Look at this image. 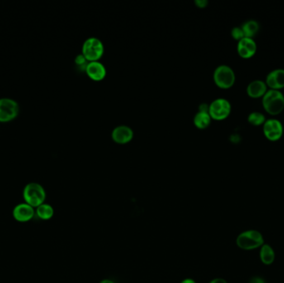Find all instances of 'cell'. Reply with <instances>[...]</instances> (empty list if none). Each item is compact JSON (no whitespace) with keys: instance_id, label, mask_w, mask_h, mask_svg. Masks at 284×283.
Here are the masks:
<instances>
[{"instance_id":"cell-1","label":"cell","mask_w":284,"mask_h":283,"mask_svg":"<svg viewBox=\"0 0 284 283\" xmlns=\"http://www.w3.org/2000/svg\"><path fill=\"white\" fill-rule=\"evenodd\" d=\"M237 247L243 251L260 248L264 244V237L258 230L248 229L240 232L236 237Z\"/></svg>"},{"instance_id":"cell-2","label":"cell","mask_w":284,"mask_h":283,"mask_svg":"<svg viewBox=\"0 0 284 283\" xmlns=\"http://www.w3.org/2000/svg\"><path fill=\"white\" fill-rule=\"evenodd\" d=\"M23 197L25 203L36 208L45 203L47 194L42 184L36 182H30L24 187Z\"/></svg>"},{"instance_id":"cell-3","label":"cell","mask_w":284,"mask_h":283,"mask_svg":"<svg viewBox=\"0 0 284 283\" xmlns=\"http://www.w3.org/2000/svg\"><path fill=\"white\" fill-rule=\"evenodd\" d=\"M262 107L272 116L279 115L284 109V96L277 90L267 91L262 97Z\"/></svg>"},{"instance_id":"cell-4","label":"cell","mask_w":284,"mask_h":283,"mask_svg":"<svg viewBox=\"0 0 284 283\" xmlns=\"http://www.w3.org/2000/svg\"><path fill=\"white\" fill-rule=\"evenodd\" d=\"M103 54V44L96 37L88 38L82 44V54L88 62L98 61Z\"/></svg>"},{"instance_id":"cell-5","label":"cell","mask_w":284,"mask_h":283,"mask_svg":"<svg viewBox=\"0 0 284 283\" xmlns=\"http://www.w3.org/2000/svg\"><path fill=\"white\" fill-rule=\"evenodd\" d=\"M20 111V104L16 100L10 97L0 98V122L5 123L15 120Z\"/></svg>"},{"instance_id":"cell-6","label":"cell","mask_w":284,"mask_h":283,"mask_svg":"<svg viewBox=\"0 0 284 283\" xmlns=\"http://www.w3.org/2000/svg\"><path fill=\"white\" fill-rule=\"evenodd\" d=\"M215 84L222 89H229L235 82V74L233 69L227 65H220L214 72Z\"/></svg>"},{"instance_id":"cell-7","label":"cell","mask_w":284,"mask_h":283,"mask_svg":"<svg viewBox=\"0 0 284 283\" xmlns=\"http://www.w3.org/2000/svg\"><path fill=\"white\" fill-rule=\"evenodd\" d=\"M231 112V105L228 100L217 98L214 100L209 107V113L211 118L222 121L226 119Z\"/></svg>"},{"instance_id":"cell-8","label":"cell","mask_w":284,"mask_h":283,"mask_svg":"<svg viewBox=\"0 0 284 283\" xmlns=\"http://www.w3.org/2000/svg\"><path fill=\"white\" fill-rule=\"evenodd\" d=\"M263 133L270 141H277L283 134V127L281 122L276 119H269L263 124Z\"/></svg>"},{"instance_id":"cell-9","label":"cell","mask_w":284,"mask_h":283,"mask_svg":"<svg viewBox=\"0 0 284 283\" xmlns=\"http://www.w3.org/2000/svg\"><path fill=\"white\" fill-rule=\"evenodd\" d=\"M35 214V208L25 202L18 204L13 209V217L20 223L29 222L34 218Z\"/></svg>"},{"instance_id":"cell-10","label":"cell","mask_w":284,"mask_h":283,"mask_svg":"<svg viewBox=\"0 0 284 283\" xmlns=\"http://www.w3.org/2000/svg\"><path fill=\"white\" fill-rule=\"evenodd\" d=\"M86 73L92 80L98 81L103 80L106 75V69L103 63L99 61H92L88 62L87 65L85 68Z\"/></svg>"},{"instance_id":"cell-11","label":"cell","mask_w":284,"mask_h":283,"mask_svg":"<svg viewBox=\"0 0 284 283\" xmlns=\"http://www.w3.org/2000/svg\"><path fill=\"white\" fill-rule=\"evenodd\" d=\"M134 136L132 129L130 126L120 125L113 129L111 137L115 142L118 144H125L131 141Z\"/></svg>"},{"instance_id":"cell-12","label":"cell","mask_w":284,"mask_h":283,"mask_svg":"<svg viewBox=\"0 0 284 283\" xmlns=\"http://www.w3.org/2000/svg\"><path fill=\"white\" fill-rule=\"evenodd\" d=\"M237 50L241 58H250L256 54L257 45L253 39L243 38L240 41H238Z\"/></svg>"},{"instance_id":"cell-13","label":"cell","mask_w":284,"mask_h":283,"mask_svg":"<svg viewBox=\"0 0 284 283\" xmlns=\"http://www.w3.org/2000/svg\"><path fill=\"white\" fill-rule=\"evenodd\" d=\"M265 83L271 90L279 91L284 88V69H276L268 73Z\"/></svg>"},{"instance_id":"cell-14","label":"cell","mask_w":284,"mask_h":283,"mask_svg":"<svg viewBox=\"0 0 284 283\" xmlns=\"http://www.w3.org/2000/svg\"><path fill=\"white\" fill-rule=\"evenodd\" d=\"M266 92H267V85L263 81H253L247 87V93L252 98H259L263 97Z\"/></svg>"},{"instance_id":"cell-15","label":"cell","mask_w":284,"mask_h":283,"mask_svg":"<svg viewBox=\"0 0 284 283\" xmlns=\"http://www.w3.org/2000/svg\"><path fill=\"white\" fill-rule=\"evenodd\" d=\"M275 257H276V254H275L274 249L272 248L271 245L264 243L259 248V258L263 265H266V266L272 265L274 262Z\"/></svg>"},{"instance_id":"cell-16","label":"cell","mask_w":284,"mask_h":283,"mask_svg":"<svg viewBox=\"0 0 284 283\" xmlns=\"http://www.w3.org/2000/svg\"><path fill=\"white\" fill-rule=\"evenodd\" d=\"M211 116L207 112L199 111L194 116V124L199 129L207 128L211 122Z\"/></svg>"},{"instance_id":"cell-17","label":"cell","mask_w":284,"mask_h":283,"mask_svg":"<svg viewBox=\"0 0 284 283\" xmlns=\"http://www.w3.org/2000/svg\"><path fill=\"white\" fill-rule=\"evenodd\" d=\"M35 213L42 220H49L54 215V208L50 204L44 203L35 208Z\"/></svg>"},{"instance_id":"cell-18","label":"cell","mask_w":284,"mask_h":283,"mask_svg":"<svg viewBox=\"0 0 284 283\" xmlns=\"http://www.w3.org/2000/svg\"><path fill=\"white\" fill-rule=\"evenodd\" d=\"M241 29L243 30L245 38L253 39V37L258 34V30H259V25L255 20H248L242 25Z\"/></svg>"},{"instance_id":"cell-19","label":"cell","mask_w":284,"mask_h":283,"mask_svg":"<svg viewBox=\"0 0 284 283\" xmlns=\"http://www.w3.org/2000/svg\"><path fill=\"white\" fill-rule=\"evenodd\" d=\"M248 121L251 125L258 126L265 123L266 118H265V116L263 114L260 113V112H254L249 114Z\"/></svg>"},{"instance_id":"cell-20","label":"cell","mask_w":284,"mask_h":283,"mask_svg":"<svg viewBox=\"0 0 284 283\" xmlns=\"http://www.w3.org/2000/svg\"><path fill=\"white\" fill-rule=\"evenodd\" d=\"M231 35L237 41H240L241 39H243L244 37L243 30L241 28L235 27L232 29Z\"/></svg>"},{"instance_id":"cell-21","label":"cell","mask_w":284,"mask_h":283,"mask_svg":"<svg viewBox=\"0 0 284 283\" xmlns=\"http://www.w3.org/2000/svg\"><path fill=\"white\" fill-rule=\"evenodd\" d=\"M87 62H88V61L86 59V58L83 56V54H82L77 55V56L76 57V58H75V63H76V64L78 66L83 65L86 67V66L87 65V63H87Z\"/></svg>"},{"instance_id":"cell-22","label":"cell","mask_w":284,"mask_h":283,"mask_svg":"<svg viewBox=\"0 0 284 283\" xmlns=\"http://www.w3.org/2000/svg\"><path fill=\"white\" fill-rule=\"evenodd\" d=\"M249 283H265L264 280L260 277V276H254L251 279Z\"/></svg>"},{"instance_id":"cell-23","label":"cell","mask_w":284,"mask_h":283,"mask_svg":"<svg viewBox=\"0 0 284 283\" xmlns=\"http://www.w3.org/2000/svg\"><path fill=\"white\" fill-rule=\"evenodd\" d=\"M195 4H196L199 7L204 8L208 5V1H206V0H202V1H201V0H197V1H195Z\"/></svg>"},{"instance_id":"cell-24","label":"cell","mask_w":284,"mask_h":283,"mask_svg":"<svg viewBox=\"0 0 284 283\" xmlns=\"http://www.w3.org/2000/svg\"><path fill=\"white\" fill-rule=\"evenodd\" d=\"M209 283H228L226 280L224 278H221V277H217V278H214L213 280L210 281Z\"/></svg>"},{"instance_id":"cell-25","label":"cell","mask_w":284,"mask_h":283,"mask_svg":"<svg viewBox=\"0 0 284 283\" xmlns=\"http://www.w3.org/2000/svg\"><path fill=\"white\" fill-rule=\"evenodd\" d=\"M181 283H196V281L192 278H186L182 280Z\"/></svg>"},{"instance_id":"cell-26","label":"cell","mask_w":284,"mask_h":283,"mask_svg":"<svg viewBox=\"0 0 284 283\" xmlns=\"http://www.w3.org/2000/svg\"><path fill=\"white\" fill-rule=\"evenodd\" d=\"M99 283H116L115 281H112L111 279H103V280H101V281Z\"/></svg>"}]
</instances>
